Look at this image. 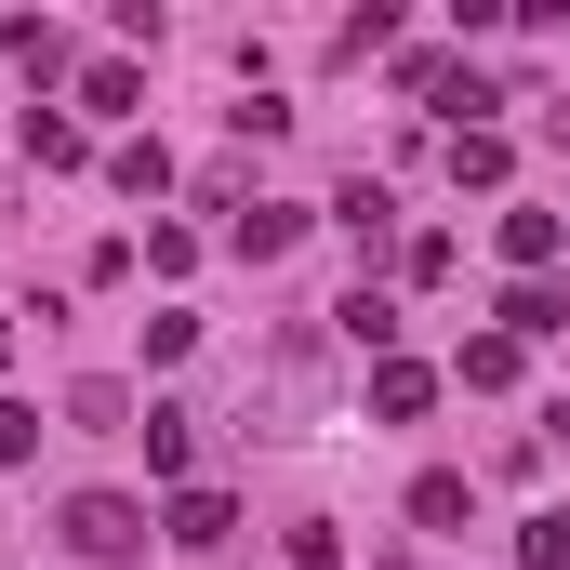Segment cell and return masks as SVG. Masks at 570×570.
<instances>
[{
  "label": "cell",
  "mask_w": 570,
  "mask_h": 570,
  "mask_svg": "<svg viewBox=\"0 0 570 570\" xmlns=\"http://www.w3.org/2000/svg\"><path fill=\"white\" fill-rule=\"evenodd\" d=\"M159 531H173V544H226V531H239V504H226V491H173V518H159Z\"/></svg>",
  "instance_id": "obj_3"
},
{
  "label": "cell",
  "mask_w": 570,
  "mask_h": 570,
  "mask_svg": "<svg viewBox=\"0 0 570 570\" xmlns=\"http://www.w3.org/2000/svg\"><path fill=\"white\" fill-rule=\"evenodd\" d=\"M504 266H558V213H504Z\"/></svg>",
  "instance_id": "obj_11"
},
{
  "label": "cell",
  "mask_w": 570,
  "mask_h": 570,
  "mask_svg": "<svg viewBox=\"0 0 570 570\" xmlns=\"http://www.w3.org/2000/svg\"><path fill=\"white\" fill-rule=\"evenodd\" d=\"M107 173H120V186H134V199H159V186H173V159H159V146H146V134L120 146V159H107Z\"/></svg>",
  "instance_id": "obj_16"
},
{
  "label": "cell",
  "mask_w": 570,
  "mask_h": 570,
  "mask_svg": "<svg viewBox=\"0 0 570 570\" xmlns=\"http://www.w3.org/2000/svg\"><path fill=\"white\" fill-rule=\"evenodd\" d=\"M425 399H438V372H425V358H372V412H385V425H412Z\"/></svg>",
  "instance_id": "obj_2"
},
{
  "label": "cell",
  "mask_w": 570,
  "mask_h": 570,
  "mask_svg": "<svg viewBox=\"0 0 570 570\" xmlns=\"http://www.w3.org/2000/svg\"><path fill=\"white\" fill-rule=\"evenodd\" d=\"M0 358H13V318H0Z\"/></svg>",
  "instance_id": "obj_18"
},
{
  "label": "cell",
  "mask_w": 570,
  "mask_h": 570,
  "mask_svg": "<svg viewBox=\"0 0 570 570\" xmlns=\"http://www.w3.org/2000/svg\"><path fill=\"white\" fill-rule=\"evenodd\" d=\"M385 40H399V13H345V27H332V67H372Z\"/></svg>",
  "instance_id": "obj_10"
},
{
  "label": "cell",
  "mask_w": 570,
  "mask_h": 570,
  "mask_svg": "<svg viewBox=\"0 0 570 570\" xmlns=\"http://www.w3.org/2000/svg\"><path fill=\"white\" fill-rule=\"evenodd\" d=\"M464 385H518V332H478L464 345Z\"/></svg>",
  "instance_id": "obj_15"
},
{
  "label": "cell",
  "mask_w": 570,
  "mask_h": 570,
  "mask_svg": "<svg viewBox=\"0 0 570 570\" xmlns=\"http://www.w3.org/2000/svg\"><path fill=\"white\" fill-rule=\"evenodd\" d=\"M332 213H345V239H358V253H385V226H399V199H385V186H345Z\"/></svg>",
  "instance_id": "obj_8"
},
{
  "label": "cell",
  "mask_w": 570,
  "mask_h": 570,
  "mask_svg": "<svg viewBox=\"0 0 570 570\" xmlns=\"http://www.w3.org/2000/svg\"><path fill=\"white\" fill-rule=\"evenodd\" d=\"M451 186H504V134H451Z\"/></svg>",
  "instance_id": "obj_13"
},
{
  "label": "cell",
  "mask_w": 570,
  "mask_h": 570,
  "mask_svg": "<svg viewBox=\"0 0 570 570\" xmlns=\"http://www.w3.org/2000/svg\"><path fill=\"white\" fill-rule=\"evenodd\" d=\"M27 159H40V173H80V120H67V107H27Z\"/></svg>",
  "instance_id": "obj_6"
},
{
  "label": "cell",
  "mask_w": 570,
  "mask_h": 570,
  "mask_svg": "<svg viewBox=\"0 0 570 570\" xmlns=\"http://www.w3.org/2000/svg\"><path fill=\"white\" fill-rule=\"evenodd\" d=\"M464 504H478V491H464L451 464H425V478H412V531H464Z\"/></svg>",
  "instance_id": "obj_4"
},
{
  "label": "cell",
  "mask_w": 570,
  "mask_h": 570,
  "mask_svg": "<svg viewBox=\"0 0 570 570\" xmlns=\"http://www.w3.org/2000/svg\"><path fill=\"white\" fill-rule=\"evenodd\" d=\"M146 464L186 478V464H199V412H146Z\"/></svg>",
  "instance_id": "obj_7"
},
{
  "label": "cell",
  "mask_w": 570,
  "mask_h": 570,
  "mask_svg": "<svg viewBox=\"0 0 570 570\" xmlns=\"http://www.w3.org/2000/svg\"><path fill=\"white\" fill-rule=\"evenodd\" d=\"M279 558H292V570H345V544H332V518H305V531H292Z\"/></svg>",
  "instance_id": "obj_17"
},
{
  "label": "cell",
  "mask_w": 570,
  "mask_h": 570,
  "mask_svg": "<svg viewBox=\"0 0 570 570\" xmlns=\"http://www.w3.org/2000/svg\"><path fill=\"white\" fill-rule=\"evenodd\" d=\"M67 544H80L94 570H134V558H146V504H120V491H80V504H67Z\"/></svg>",
  "instance_id": "obj_1"
},
{
  "label": "cell",
  "mask_w": 570,
  "mask_h": 570,
  "mask_svg": "<svg viewBox=\"0 0 570 570\" xmlns=\"http://www.w3.org/2000/svg\"><path fill=\"white\" fill-rule=\"evenodd\" d=\"M332 318H345V345H399V305H385V292H345Z\"/></svg>",
  "instance_id": "obj_12"
},
{
  "label": "cell",
  "mask_w": 570,
  "mask_h": 570,
  "mask_svg": "<svg viewBox=\"0 0 570 570\" xmlns=\"http://www.w3.org/2000/svg\"><path fill=\"white\" fill-rule=\"evenodd\" d=\"M226 239H239V253H253V266H266V253H292V239H305V213H279V199H253V213H239V226H226Z\"/></svg>",
  "instance_id": "obj_5"
},
{
  "label": "cell",
  "mask_w": 570,
  "mask_h": 570,
  "mask_svg": "<svg viewBox=\"0 0 570 570\" xmlns=\"http://www.w3.org/2000/svg\"><path fill=\"white\" fill-rule=\"evenodd\" d=\"M504 332H518V345H531V332H570V305L544 279H518V292H504Z\"/></svg>",
  "instance_id": "obj_9"
},
{
  "label": "cell",
  "mask_w": 570,
  "mask_h": 570,
  "mask_svg": "<svg viewBox=\"0 0 570 570\" xmlns=\"http://www.w3.org/2000/svg\"><path fill=\"white\" fill-rule=\"evenodd\" d=\"M13 67H40V80H67V27H40V13H27V27H13Z\"/></svg>",
  "instance_id": "obj_14"
},
{
  "label": "cell",
  "mask_w": 570,
  "mask_h": 570,
  "mask_svg": "<svg viewBox=\"0 0 570 570\" xmlns=\"http://www.w3.org/2000/svg\"><path fill=\"white\" fill-rule=\"evenodd\" d=\"M372 570H412V558H372Z\"/></svg>",
  "instance_id": "obj_19"
}]
</instances>
